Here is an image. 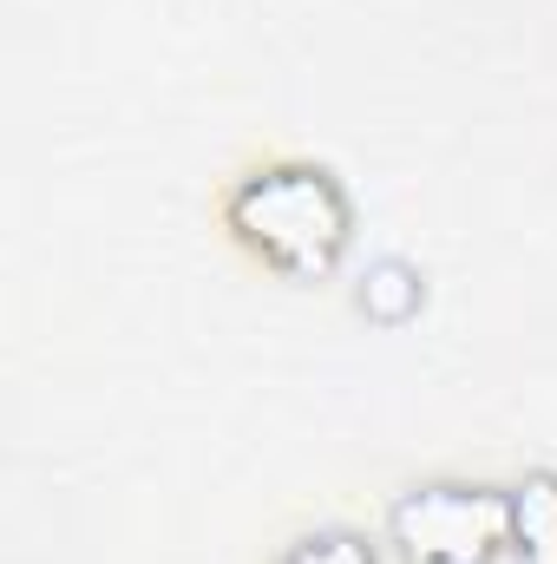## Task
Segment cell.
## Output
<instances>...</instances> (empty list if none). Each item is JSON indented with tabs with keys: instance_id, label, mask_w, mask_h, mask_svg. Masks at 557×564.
Here are the masks:
<instances>
[{
	"instance_id": "obj_5",
	"label": "cell",
	"mask_w": 557,
	"mask_h": 564,
	"mask_svg": "<svg viewBox=\"0 0 557 564\" xmlns=\"http://www.w3.org/2000/svg\"><path fill=\"white\" fill-rule=\"evenodd\" d=\"M270 564H381V558L354 525H315V532H295Z\"/></svg>"
},
{
	"instance_id": "obj_2",
	"label": "cell",
	"mask_w": 557,
	"mask_h": 564,
	"mask_svg": "<svg viewBox=\"0 0 557 564\" xmlns=\"http://www.w3.org/2000/svg\"><path fill=\"white\" fill-rule=\"evenodd\" d=\"M387 539L407 564H499L512 552V499L479 479H419L394 492Z\"/></svg>"
},
{
	"instance_id": "obj_1",
	"label": "cell",
	"mask_w": 557,
	"mask_h": 564,
	"mask_svg": "<svg viewBox=\"0 0 557 564\" xmlns=\"http://www.w3.org/2000/svg\"><path fill=\"white\" fill-rule=\"evenodd\" d=\"M223 230L237 237L243 257L288 282H321L348 257L354 237V204L328 164L308 158H276L256 164L230 184L223 197Z\"/></svg>"
},
{
	"instance_id": "obj_4",
	"label": "cell",
	"mask_w": 557,
	"mask_h": 564,
	"mask_svg": "<svg viewBox=\"0 0 557 564\" xmlns=\"http://www.w3.org/2000/svg\"><path fill=\"white\" fill-rule=\"evenodd\" d=\"M419 302H426V282H419V270H407L401 257H381V263H368V270H361L354 308H361L368 322H381V328H401V322H414Z\"/></svg>"
},
{
	"instance_id": "obj_3",
	"label": "cell",
	"mask_w": 557,
	"mask_h": 564,
	"mask_svg": "<svg viewBox=\"0 0 557 564\" xmlns=\"http://www.w3.org/2000/svg\"><path fill=\"white\" fill-rule=\"evenodd\" d=\"M512 558L518 564H557V473L538 466L512 492Z\"/></svg>"
}]
</instances>
